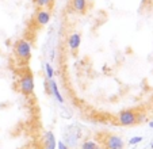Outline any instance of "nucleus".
Listing matches in <instances>:
<instances>
[{
  "label": "nucleus",
  "mask_w": 153,
  "mask_h": 149,
  "mask_svg": "<svg viewBox=\"0 0 153 149\" xmlns=\"http://www.w3.org/2000/svg\"><path fill=\"white\" fill-rule=\"evenodd\" d=\"M14 54L22 63H27L31 57V45L27 39H18L14 45Z\"/></svg>",
  "instance_id": "1"
},
{
  "label": "nucleus",
  "mask_w": 153,
  "mask_h": 149,
  "mask_svg": "<svg viewBox=\"0 0 153 149\" xmlns=\"http://www.w3.org/2000/svg\"><path fill=\"white\" fill-rule=\"evenodd\" d=\"M34 77H33V73L31 72H27V73H25L22 77H20L19 80V89L20 92L23 95H26V96H30V95L34 92Z\"/></svg>",
  "instance_id": "2"
},
{
  "label": "nucleus",
  "mask_w": 153,
  "mask_h": 149,
  "mask_svg": "<svg viewBox=\"0 0 153 149\" xmlns=\"http://www.w3.org/2000/svg\"><path fill=\"white\" fill-rule=\"evenodd\" d=\"M104 149H123L125 141L118 134H107L103 140Z\"/></svg>",
  "instance_id": "3"
},
{
  "label": "nucleus",
  "mask_w": 153,
  "mask_h": 149,
  "mask_svg": "<svg viewBox=\"0 0 153 149\" xmlns=\"http://www.w3.org/2000/svg\"><path fill=\"white\" fill-rule=\"evenodd\" d=\"M137 121H138V117L134 110H122L118 114V122L122 126H131Z\"/></svg>",
  "instance_id": "4"
},
{
  "label": "nucleus",
  "mask_w": 153,
  "mask_h": 149,
  "mask_svg": "<svg viewBox=\"0 0 153 149\" xmlns=\"http://www.w3.org/2000/svg\"><path fill=\"white\" fill-rule=\"evenodd\" d=\"M50 19H52V14L46 8H41L35 14V23L39 25V26H46L48 23L50 22Z\"/></svg>",
  "instance_id": "5"
},
{
  "label": "nucleus",
  "mask_w": 153,
  "mask_h": 149,
  "mask_svg": "<svg viewBox=\"0 0 153 149\" xmlns=\"http://www.w3.org/2000/svg\"><path fill=\"white\" fill-rule=\"evenodd\" d=\"M68 46L72 52H76L79 48H80V43H81V35L80 33H72V34L68 37Z\"/></svg>",
  "instance_id": "6"
},
{
  "label": "nucleus",
  "mask_w": 153,
  "mask_h": 149,
  "mask_svg": "<svg viewBox=\"0 0 153 149\" xmlns=\"http://www.w3.org/2000/svg\"><path fill=\"white\" fill-rule=\"evenodd\" d=\"M43 145H45V149H56V136L53 134V132H46L45 136H43Z\"/></svg>",
  "instance_id": "7"
},
{
  "label": "nucleus",
  "mask_w": 153,
  "mask_h": 149,
  "mask_svg": "<svg viewBox=\"0 0 153 149\" xmlns=\"http://www.w3.org/2000/svg\"><path fill=\"white\" fill-rule=\"evenodd\" d=\"M49 86H50V91H52V95L56 98V99H57V102H60V103H64V98H62V95H61L60 89H58L57 83H56L53 79H50V80H49Z\"/></svg>",
  "instance_id": "8"
},
{
  "label": "nucleus",
  "mask_w": 153,
  "mask_h": 149,
  "mask_svg": "<svg viewBox=\"0 0 153 149\" xmlns=\"http://www.w3.org/2000/svg\"><path fill=\"white\" fill-rule=\"evenodd\" d=\"M72 8L77 14H84L87 10V0H72Z\"/></svg>",
  "instance_id": "9"
},
{
  "label": "nucleus",
  "mask_w": 153,
  "mask_h": 149,
  "mask_svg": "<svg viewBox=\"0 0 153 149\" xmlns=\"http://www.w3.org/2000/svg\"><path fill=\"white\" fill-rule=\"evenodd\" d=\"M96 146H98V144H96L95 141H92V140H85V141H83V144H81V148H80V149H95Z\"/></svg>",
  "instance_id": "10"
},
{
  "label": "nucleus",
  "mask_w": 153,
  "mask_h": 149,
  "mask_svg": "<svg viewBox=\"0 0 153 149\" xmlns=\"http://www.w3.org/2000/svg\"><path fill=\"white\" fill-rule=\"evenodd\" d=\"M50 3H52V0H34V4L39 8H46Z\"/></svg>",
  "instance_id": "11"
},
{
  "label": "nucleus",
  "mask_w": 153,
  "mask_h": 149,
  "mask_svg": "<svg viewBox=\"0 0 153 149\" xmlns=\"http://www.w3.org/2000/svg\"><path fill=\"white\" fill-rule=\"evenodd\" d=\"M45 71H46V77H48V80L53 79V74H54V69H53V66L50 65L49 63L45 64Z\"/></svg>",
  "instance_id": "12"
},
{
  "label": "nucleus",
  "mask_w": 153,
  "mask_h": 149,
  "mask_svg": "<svg viewBox=\"0 0 153 149\" xmlns=\"http://www.w3.org/2000/svg\"><path fill=\"white\" fill-rule=\"evenodd\" d=\"M142 141V137L141 136H136V137H131L129 140V144L130 145H136V144H140Z\"/></svg>",
  "instance_id": "13"
},
{
  "label": "nucleus",
  "mask_w": 153,
  "mask_h": 149,
  "mask_svg": "<svg viewBox=\"0 0 153 149\" xmlns=\"http://www.w3.org/2000/svg\"><path fill=\"white\" fill-rule=\"evenodd\" d=\"M57 149H69V146L65 145V142H62V141H58L57 142Z\"/></svg>",
  "instance_id": "14"
},
{
  "label": "nucleus",
  "mask_w": 153,
  "mask_h": 149,
  "mask_svg": "<svg viewBox=\"0 0 153 149\" xmlns=\"http://www.w3.org/2000/svg\"><path fill=\"white\" fill-rule=\"evenodd\" d=\"M95 149H104V148H103V146H99V145H98V146H96Z\"/></svg>",
  "instance_id": "15"
},
{
  "label": "nucleus",
  "mask_w": 153,
  "mask_h": 149,
  "mask_svg": "<svg viewBox=\"0 0 153 149\" xmlns=\"http://www.w3.org/2000/svg\"><path fill=\"white\" fill-rule=\"evenodd\" d=\"M149 126H150V127H153V121H152V122H149Z\"/></svg>",
  "instance_id": "16"
},
{
  "label": "nucleus",
  "mask_w": 153,
  "mask_h": 149,
  "mask_svg": "<svg viewBox=\"0 0 153 149\" xmlns=\"http://www.w3.org/2000/svg\"><path fill=\"white\" fill-rule=\"evenodd\" d=\"M150 146H152V148H153V142H152V145H150Z\"/></svg>",
  "instance_id": "17"
}]
</instances>
